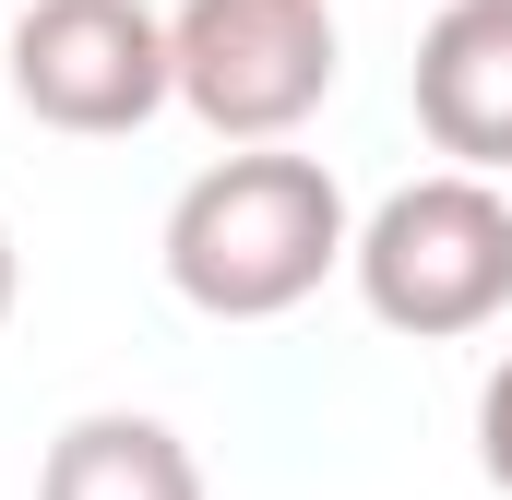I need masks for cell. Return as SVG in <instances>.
Returning a JSON list of instances; mask_svg holds the SVG:
<instances>
[{
  "instance_id": "cell-6",
  "label": "cell",
  "mask_w": 512,
  "mask_h": 500,
  "mask_svg": "<svg viewBox=\"0 0 512 500\" xmlns=\"http://www.w3.org/2000/svg\"><path fill=\"white\" fill-rule=\"evenodd\" d=\"M36 500H203V465L167 417H131V405H96L48 441L36 465Z\"/></svg>"
},
{
  "instance_id": "cell-8",
  "label": "cell",
  "mask_w": 512,
  "mask_h": 500,
  "mask_svg": "<svg viewBox=\"0 0 512 500\" xmlns=\"http://www.w3.org/2000/svg\"><path fill=\"white\" fill-rule=\"evenodd\" d=\"M12 298H24V262H12V227H0V322H12Z\"/></svg>"
},
{
  "instance_id": "cell-4",
  "label": "cell",
  "mask_w": 512,
  "mask_h": 500,
  "mask_svg": "<svg viewBox=\"0 0 512 500\" xmlns=\"http://www.w3.org/2000/svg\"><path fill=\"white\" fill-rule=\"evenodd\" d=\"M12 108L36 131H143L155 108H179L167 72V12L143 0H24L12 12Z\"/></svg>"
},
{
  "instance_id": "cell-7",
  "label": "cell",
  "mask_w": 512,
  "mask_h": 500,
  "mask_svg": "<svg viewBox=\"0 0 512 500\" xmlns=\"http://www.w3.org/2000/svg\"><path fill=\"white\" fill-rule=\"evenodd\" d=\"M477 465H489V489L512 500V358L477 381Z\"/></svg>"
},
{
  "instance_id": "cell-3",
  "label": "cell",
  "mask_w": 512,
  "mask_h": 500,
  "mask_svg": "<svg viewBox=\"0 0 512 500\" xmlns=\"http://www.w3.org/2000/svg\"><path fill=\"white\" fill-rule=\"evenodd\" d=\"M167 72H179L191 120L227 155H251V143H286L334 96L346 36H334V0H179L167 12Z\"/></svg>"
},
{
  "instance_id": "cell-5",
  "label": "cell",
  "mask_w": 512,
  "mask_h": 500,
  "mask_svg": "<svg viewBox=\"0 0 512 500\" xmlns=\"http://www.w3.org/2000/svg\"><path fill=\"white\" fill-rule=\"evenodd\" d=\"M417 131L465 167V179H501L512 167V0H441L417 24Z\"/></svg>"
},
{
  "instance_id": "cell-2",
  "label": "cell",
  "mask_w": 512,
  "mask_h": 500,
  "mask_svg": "<svg viewBox=\"0 0 512 500\" xmlns=\"http://www.w3.org/2000/svg\"><path fill=\"white\" fill-rule=\"evenodd\" d=\"M370 322L417 334V346H453V334H489L512 310V203L501 179H465V167H429L382 191L358 215V250H346Z\"/></svg>"
},
{
  "instance_id": "cell-1",
  "label": "cell",
  "mask_w": 512,
  "mask_h": 500,
  "mask_svg": "<svg viewBox=\"0 0 512 500\" xmlns=\"http://www.w3.org/2000/svg\"><path fill=\"white\" fill-rule=\"evenodd\" d=\"M358 250V215L334 191L322 155H215L179 203H167V286L203 322H286L298 298H322V274Z\"/></svg>"
}]
</instances>
